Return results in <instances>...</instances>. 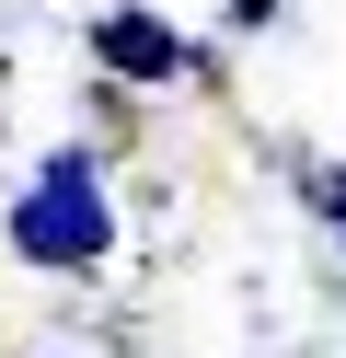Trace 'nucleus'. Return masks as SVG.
I'll use <instances>...</instances> for the list:
<instances>
[{"instance_id":"obj_1","label":"nucleus","mask_w":346,"mask_h":358,"mask_svg":"<svg viewBox=\"0 0 346 358\" xmlns=\"http://www.w3.org/2000/svg\"><path fill=\"white\" fill-rule=\"evenodd\" d=\"M12 243H23L35 266H92V255H104V196L81 185V162H58V173L12 208Z\"/></svg>"},{"instance_id":"obj_2","label":"nucleus","mask_w":346,"mask_h":358,"mask_svg":"<svg viewBox=\"0 0 346 358\" xmlns=\"http://www.w3.org/2000/svg\"><path fill=\"white\" fill-rule=\"evenodd\" d=\"M104 58H115V70H173V35H161V24H138V12H115V24H104Z\"/></svg>"}]
</instances>
